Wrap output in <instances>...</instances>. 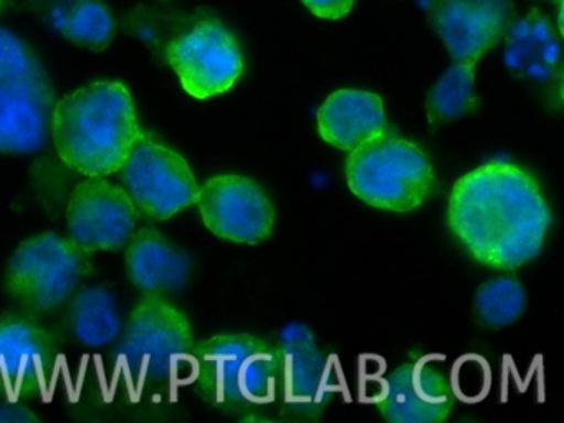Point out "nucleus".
I'll return each instance as SVG.
<instances>
[{
  "instance_id": "1",
  "label": "nucleus",
  "mask_w": 564,
  "mask_h": 423,
  "mask_svg": "<svg viewBox=\"0 0 564 423\" xmlns=\"http://www.w3.org/2000/svg\"><path fill=\"white\" fill-rule=\"evenodd\" d=\"M448 225L485 267L511 271L538 257L551 210L530 172L491 161L462 175L448 198Z\"/></svg>"
},
{
  "instance_id": "2",
  "label": "nucleus",
  "mask_w": 564,
  "mask_h": 423,
  "mask_svg": "<svg viewBox=\"0 0 564 423\" xmlns=\"http://www.w3.org/2000/svg\"><path fill=\"white\" fill-rule=\"evenodd\" d=\"M127 86L97 82L58 99L52 112V138L62 161L87 175L117 174L141 134Z\"/></svg>"
},
{
  "instance_id": "3",
  "label": "nucleus",
  "mask_w": 564,
  "mask_h": 423,
  "mask_svg": "<svg viewBox=\"0 0 564 423\" xmlns=\"http://www.w3.org/2000/svg\"><path fill=\"white\" fill-rule=\"evenodd\" d=\"M191 377L204 402L247 410L275 400V349L250 334H219L196 344Z\"/></svg>"
},
{
  "instance_id": "4",
  "label": "nucleus",
  "mask_w": 564,
  "mask_h": 423,
  "mask_svg": "<svg viewBox=\"0 0 564 423\" xmlns=\"http://www.w3.org/2000/svg\"><path fill=\"white\" fill-rule=\"evenodd\" d=\"M346 181L349 191L365 204L405 214L427 197L434 169L417 144L388 129L349 152Z\"/></svg>"
},
{
  "instance_id": "5",
  "label": "nucleus",
  "mask_w": 564,
  "mask_h": 423,
  "mask_svg": "<svg viewBox=\"0 0 564 423\" xmlns=\"http://www.w3.org/2000/svg\"><path fill=\"white\" fill-rule=\"evenodd\" d=\"M90 267V253L70 238L54 231L35 235L9 258L6 291L28 313H52L67 303Z\"/></svg>"
},
{
  "instance_id": "6",
  "label": "nucleus",
  "mask_w": 564,
  "mask_h": 423,
  "mask_svg": "<svg viewBox=\"0 0 564 423\" xmlns=\"http://www.w3.org/2000/svg\"><path fill=\"white\" fill-rule=\"evenodd\" d=\"M193 327L183 311L161 296H144L128 317L117 357L138 386L166 382L189 362Z\"/></svg>"
},
{
  "instance_id": "7",
  "label": "nucleus",
  "mask_w": 564,
  "mask_h": 423,
  "mask_svg": "<svg viewBox=\"0 0 564 423\" xmlns=\"http://www.w3.org/2000/svg\"><path fill=\"white\" fill-rule=\"evenodd\" d=\"M121 187L138 214L167 220L196 204L199 184L180 152L141 132L120 167Z\"/></svg>"
},
{
  "instance_id": "8",
  "label": "nucleus",
  "mask_w": 564,
  "mask_h": 423,
  "mask_svg": "<svg viewBox=\"0 0 564 423\" xmlns=\"http://www.w3.org/2000/svg\"><path fill=\"white\" fill-rule=\"evenodd\" d=\"M167 62L187 95L197 99L229 91L243 72L236 36L217 20H204L171 43Z\"/></svg>"
},
{
  "instance_id": "9",
  "label": "nucleus",
  "mask_w": 564,
  "mask_h": 423,
  "mask_svg": "<svg viewBox=\"0 0 564 423\" xmlns=\"http://www.w3.org/2000/svg\"><path fill=\"white\" fill-rule=\"evenodd\" d=\"M57 360V340L35 314L24 311L0 317V395L41 397L54 380Z\"/></svg>"
},
{
  "instance_id": "10",
  "label": "nucleus",
  "mask_w": 564,
  "mask_h": 423,
  "mask_svg": "<svg viewBox=\"0 0 564 423\" xmlns=\"http://www.w3.org/2000/svg\"><path fill=\"white\" fill-rule=\"evenodd\" d=\"M137 225L138 210L120 185L105 177H87L72 192L68 238L88 253L123 250Z\"/></svg>"
},
{
  "instance_id": "11",
  "label": "nucleus",
  "mask_w": 564,
  "mask_h": 423,
  "mask_svg": "<svg viewBox=\"0 0 564 423\" xmlns=\"http://www.w3.org/2000/svg\"><path fill=\"white\" fill-rule=\"evenodd\" d=\"M204 225L224 240L257 245L270 237L275 210L252 178L224 174L199 187L196 200Z\"/></svg>"
},
{
  "instance_id": "12",
  "label": "nucleus",
  "mask_w": 564,
  "mask_h": 423,
  "mask_svg": "<svg viewBox=\"0 0 564 423\" xmlns=\"http://www.w3.org/2000/svg\"><path fill=\"white\" fill-rule=\"evenodd\" d=\"M275 400L286 415L316 419L332 392L329 367L315 336L303 324H290L275 347Z\"/></svg>"
},
{
  "instance_id": "13",
  "label": "nucleus",
  "mask_w": 564,
  "mask_h": 423,
  "mask_svg": "<svg viewBox=\"0 0 564 423\" xmlns=\"http://www.w3.org/2000/svg\"><path fill=\"white\" fill-rule=\"evenodd\" d=\"M454 395L445 357L421 356L389 376L378 410L391 423H438L451 415Z\"/></svg>"
},
{
  "instance_id": "14",
  "label": "nucleus",
  "mask_w": 564,
  "mask_h": 423,
  "mask_svg": "<svg viewBox=\"0 0 564 423\" xmlns=\"http://www.w3.org/2000/svg\"><path fill=\"white\" fill-rule=\"evenodd\" d=\"M511 0H434L432 25L447 46L454 63L477 65L513 22Z\"/></svg>"
},
{
  "instance_id": "15",
  "label": "nucleus",
  "mask_w": 564,
  "mask_h": 423,
  "mask_svg": "<svg viewBox=\"0 0 564 423\" xmlns=\"http://www.w3.org/2000/svg\"><path fill=\"white\" fill-rule=\"evenodd\" d=\"M55 89L47 73L0 83V152L32 154L47 145Z\"/></svg>"
},
{
  "instance_id": "16",
  "label": "nucleus",
  "mask_w": 564,
  "mask_h": 423,
  "mask_svg": "<svg viewBox=\"0 0 564 423\" xmlns=\"http://www.w3.org/2000/svg\"><path fill=\"white\" fill-rule=\"evenodd\" d=\"M127 273L144 296L180 293L193 273V261L153 227L134 231L127 247Z\"/></svg>"
},
{
  "instance_id": "17",
  "label": "nucleus",
  "mask_w": 564,
  "mask_h": 423,
  "mask_svg": "<svg viewBox=\"0 0 564 423\" xmlns=\"http://www.w3.org/2000/svg\"><path fill=\"white\" fill-rule=\"evenodd\" d=\"M323 141L339 151L351 152L388 131L384 102L375 93L338 89L318 109Z\"/></svg>"
},
{
  "instance_id": "18",
  "label": "nucleus",
  "mask_w": 564,
  "mask_h": 423,
  "mask_svg": "<svg viewBox=\"0 0 564 423\" xmlns=\"http://www.w3.org/2000/svg\"><path fill=\"white\" fill-rule=\"evenodd\" d=\"M503 59L518 78L544 83L561 73L560 35L541 10L530 9L505 33Z\"/></svg>"
},
{
  "instance_id": "19",
  "label": "nucleus",
  "mask_w": 564,
  "mask_h": 423,
  "mask_svg": "<svg viewBox=\"0 0 564 423\" xmlns=\"http://www.w3.org/2000/svg\"><path fill=\"white\" fill-rule=\"evenodd\" d=\"M65 327L82 346L98 349L121 334L117 297L105 286H87L68 297Z\"/></svg>"
},
{
  "instance_id": "20",
  "label": "nucleus",
  "mask_w": 564,
  "mask_h": 423,
  "mask_svg": "<svg viewBox=\"0 0 564 423\" xmlns=\"http://www.w3.org/2000/svg\"><path fill=\"white\" fill-rule=\"evenodd\" d=\"M480 101L475 93V65L454 63L429 91L425 111L429 126L441 128L477 112Z\"/></svg>"
},
{
  "instance_id": "21",
  "label": "nucleus",
  "mask_w": 564,
  "mask_h": 423,
  "mask_svg": "<svg viewBox=\"0 0 564 423\" xmlns=\"http://www.w3.org/2000/svg\"><path fill=\"white\" fill-rule=\"evenodd\" d=\"M475 316L490 329L510 326L527 310V291L514 276H498L478 286L474 297Z\"/></svg>"
},
{
  "instance_id": "22",
  "label": "nucleus",
  "mask_w": 564,
  "mask_h": 423,
  "mask_svg": "<svg viewBox=\"0 0 564 423\" xmlns=\"http://www.w3.org/2000/svg\"><path fill=\"white\" fill-rule=\"evenodd\" d=\"M62 33L75 45L104 52L113 42L117 22L100 0H82L62 26Z\"/></svg>"
},
{
  "instance_id": "23",
  "label": "nucleus",
  "mask_w": 564,
  "mask_h": 423,
  "mask_svg": "<svg viewBox=\"0 0 564 423\" xmlns=\"http://www.w3.org/2000/svg\"><path fill=\"white\" fill-rule=\"evenodd\" d=\"M44 72L32 50L9 30L0 29V83Z\"/></svg>"
},
{
  "instance_id": "24",
  "label": "nucleus",
  "mask_w": 564,
  "mask_h": 423,
  "mask_svg": "<svg viewBox=\"0 0 564 423\" xmlns=\"http://www.w3.org/2000/svg\"><path fill=\"white\" fill-rule=\"evenodd\" d=\"M316 17L338 20L348 15L355 0H302Z\"/></svg>"
},
{
  "instance_id": "25",
  "label": "nucleus",
  "mask_w": 564,
  "mask_h": 423,
  "mask_svg": "<svg viewBox=\"0 0 564 423\" xmlns=\"http://www.w3.org/2000/svg\"><path fill=\"white\" fill-rule=\"evenodd\" d=\"M39 422V416L25 406L21 400H0V423H31Z\"/></svg>"
}]
</instances>
